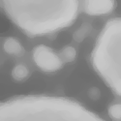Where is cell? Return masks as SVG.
I'll return each mask as SVG.
<instances>
[{
  "label": "cell",
  "mask_w": 121,
  "mask_h": 121,
  "mask_svg": "<svg viewBox=\"0 0 121 121\" xmlns=\"http://www.w3.org/2000/svg\"><path fill=\"white\" fill-rule=\"evenodd\" d=\"M80 121H102L101 119H99L96 115H94L93 113L89 112L88 110H86L85 113L83 114L82 118L80 119Z\"/></svg>",
  "instance_id": "cell-8"
},
{
  "label": "cell",
  "mask_w": 121,
  "mask_h": 121,
  "mask_svg": "<svg viewBox=\"0 0 121 121\" xmlns=\"http://www.w3.org/2000/svg\"><path fill=\"white\" fill-rule=\"evenodd\" d=\"M33 59L36 65L46 72H54L61 68L62 61L53 50L44 45L37 46L33 50Z\"/></svg>",
  "instance_id": "cell-2"
},
{
  "label": "cell",
  "mask_w": 121,
  "mask_h": 121,
  "mask_svg": "<svg viewBox=\"0 0 121 121\" xmlns=\"http://www.w3.org/2000/svg\"><path fill=\"white\" fill-rule=\"evenodd\" d=\"M5 12L25 32L40 35L70 24L76 17L77 1H0Z\"/></svg>",
  "instance_id": "cell-1"
},
{
  "label": "cell",
  "mask_w": 121,
  "mask_h": 121,
  "mask_svg": "<svg viewBox=\"0 0 121 121\" xmlns=\"http://www.w3.org/2000/svg\"><path fill=\"white\" fill-rule=\"evenodd\" d=\"M3 48L7 53L17 55L22 52V47L17 39L15 38H7L3 43Z\"/></svg>",
  "instance_id": "cell-4"
},
{
  "label": "cell",
  "mask_w": 121,
  "mask_h": 121,
  "mask_svg": "<svg viewBox=\"0 0 121 121\" xmlns=\"http://www.w3.org/2000/svg\"><path fill=\"white\" fill-rule=\"evenodd\" d=\"M84 11L89 15H105L113 10L115 3L113 1H85Z\"/></svg>",
  "instance_id": "cell-3"
},
{
  "label": "cell",
  "mask_w": 121,
  "mask_h": 121,
  "mask_svg": "<svg viewBox=\"0 0 121 121\" xmlns=\"http://www.w3.org/2000/svg\"><path fill=\"white\" fill-rule=\"evenodd\" d=\"M108 114L114 121H121V104H113L108 108Z\"/></svg>",
  "instance_id": "cell-6"
},
{
  "label": "cell",
  "mask_w": 121,
  "mask_h": 121,
  "mask_svg": "<svg viewBox=\"0 0 121 121\" xmlns=\"http://www.w3.org/2000/svg\"><path fill=\"white\" fill-rule=\"evenodd\" d=\"M62 53H63L64 58L69 61V60H73L75 58V56H76V50L73 48H71V47H68V48L63 49Z\"/></svg>",
  "instance_id": "cell-7"
},
{
  "label": "cell",
  "mask_w": 121,
  "mask_h": 121,
  "mask_svg": "<svg viewBox=\"0 0 121 121\" xmlns=\"http://www.w3.org/2000/svg\"><path fill=\"white\" fill-rule=\"evenodd\" d=\"M12 76L17 80H22L28 76V69L24 65H17L13 69Z\"/></svg>",
  "instance_id": "cell-5"
}]
</instances>
